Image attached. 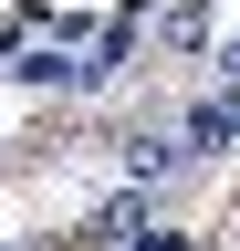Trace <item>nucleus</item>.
I'll use <instances>...</instances> for the list:
<instances>
[{
  "label": "nucleus",
  "instance_id": "obj_4",
  "mask_svg": "<svg viewBox=\"0 0 240 251\" xmlns=\"http://www.w3.org/2000/svg\"><path fill=\"white\" fill-rule=\"evenodd\" d=\"M219 84H240V42H219Z\"/></svg>",
  "mask_w": 240,
  "mask_h": 251
},
{
  "label": "nucleus",
  "instance_id": "obj_3",
  "mask_svg": "<svg viewBox=\"0 0 240 251\" xmlns=\"http://www.w3.org/2000/svg\"><path fill=\"white\" fill-rule=\"evenodd\" d=\"M177 157H188V147H167V136H136V147H126V178L146 188V178H167V168H177Z\"/></svg>",
  "mask_w": 240,
  "mask_h": 251
},
{
  "label": "nucleus",
  "instance_id": "obj_2",
  "mask_svg": "<svg viewBox=\"0 0 240 251\" xmlns=\"http://www.w3.org/2000/svg\"><path fill=\"white\" fill-rule=\"evenodd\" d=\"M177 147H188V157H230V147H240V84L209 94V105L188 115V136H177Z\"/></svg>",
  "mask_w": 240,
  "mask_h": 251
},
{
  "label": "nucleus",
  "instance_id": "obj_5",
  "mask_svg": "<svg viewBox=\"0 0 240 251\" xmlns=\"http://www.w3.org/2000/svg\"><path fill=\"white\" fill-rule=\"evenodd\" d=\"M0 251H11V241H0Z\"/></svg>",
  "mask_w": 240,
  "mask_h": 251
},
{
  "label": "nucleus",
  "instance_id": "obj_1",
  "mask_svg": "<svg viewBox=\"0 0 240 251\" xmlns=\"http://www.w3.org/2000/svg\"><path fill=\"white\" fill-rule=\"evenodd\" d=\"M146 42H157L167 63L209 52V0H157V11H146Z\"/></svg>",
  "mask_w": 240,
  "mask_h": 251
}]
</instances>
